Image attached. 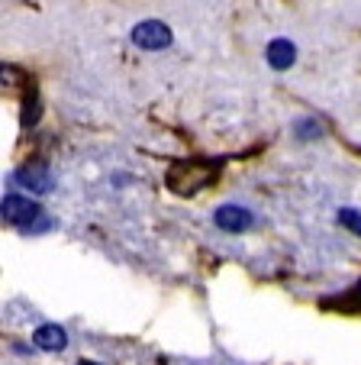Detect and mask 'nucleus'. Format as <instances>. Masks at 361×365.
I'll return each mask as SVG.
<instances>
[{
  "label": "nucleus",
  "mask_w": 361,
  "mask_h": 365,
  "mask_svg": "<svg viewBox=\"0 0 361 365\" xmlns=\"http://www.w3.org/2000/svg\"><path fill=\"white\" fill-rule=\"evenodd\" d=\"M219 178V165L216 162H206V159H184V162H174L168 168V187L177 194V197H194L200 194L204 187H210L213 181Z\"/></svg>",
  "instance_id": "f257e3e1"
},
{
  "label": "nucleus",
  "mask_w": 361,
  "mask_h": 365,
  "mask_svg": "<svg viewBox=\"0 0 361 365\" xmlns=\"http://www.w3.org/2000/svg\"><path fill=\"white\" fill-rule=\"evenodd\" d=\"M4 220L10 227H20V230H29L36 220H42V207L36 200H26L20 194H7L4 197Z\"/></svg>",
  "instance_id": "f03ea898"
},
{
  "label": "nucleus",
  "mask_w": 361,
  "mask_h": 365,
  "mask_svg": "<svg viewBox=\"0 0 361 365\" xmlns=\"http://www.w3.org/2000/svg\"><path fill=\"white\" fill-rule=\"evenodd\" d=\"M132 42L139 48H145V52H158V48L171 46V29L162 20H145L132 29Z\"/></svg>",
  "instance_id": "7ed1b4c3"
},
{
  "label": "nucleus",
  "mask_w": 361,
  "mask_h": 365,
  "mask_svg": "<svg viewBox=\"0 0 361 365\" xmlns=\"http://www.w3.org/2000/svg\"><path fill=\"white\" fill-rule=\"evenodd\" d=\"M252 210H246V207L239 204H223L216 210V227L226 230V233H242V230L252 227Z\"/></svg>",
  "instance_id": "20e7f679"
},
{
  "label": "nucleus",
  "mask_w": 361,
  "mask_h": 365,
  "mask_svg": "<svg viewBox=\"0 0 361 365\" xmlns=\"http://www.w3.org/2000/svg\"><path fill=\"white\" fill-rule=\"evenodd\" d=\"M33 343L39 346L42 352H62L65 346H68V333L58 324H42L39 330L33 333Z\"/></svg>",
  "instance_id": "39448f33"
},
{
  "label": "nucleus",
  "mask_w": 361,
  "mask_h": 365,
  "mask_svg": "<svg viewBox=\"0 0 361 365\" xmlns=\"http://www.w3.org/2000/svg\"><path fill=\"white\" fill-rule=\"evenodd\" d=\"M293 62H297V48H293V42L274 39L271 46H268V65H271V68L284 71V68H291Z\"/></svg>",
  "instance_id": "423d86ee"
},
{
  "label": "nucleus",
  "mask_w": 361,
  "mask_h": 365,
  "mask_svg": "<svg viewBox=\"0 0 361 365\" xmlns=\"http://www.w3.org/2000/svg\"><path fill=\"white\" fill-rule=\"evenodd\" d=\"M16 181H20L23 187H29L33 194H42L52 187V181H48V175H46V165H23L20 172H16Z\"/></svg>",
  "instance_id": "0eeeda50"
},
{
  "label": "nucleus",
  "mask_w": 361,
  "mask_h": 365,
  "mask_svg": "<svg viewBox=\"0 0 361 365\" xmlns=\"http://www.w3.org/2000/svg\"><path fill=\"white\" fill-rule=\"evenodd\" d=\"M339 220L345 223V227L352 230V233H358V236H361V217L355 214V210H339Z\"/></svg>",
  "instance_id": "6e6552de"
},
{
  "label": "nucleus",
  "mask_w": 361,
  "mask_h": 365,
  "mask_svg": "<svg viewBox=\"0 0 361 365\" xmlns=\"http://www.w3.org/2000/svg\"><path fill=\"white\" fill-rule=\"evenodd\" d=\"M297 133L300 136H313V133L320 136V126H313V120H303V126H297Z\"/></svg>",
  "instance_id": "1a4fd4ad"
},
{
  "label": "nucleus",
  "mask_w": 361,
  "mask_h": 365,
  "mask_svg": "<svg viewBox=\"0 0 361 365\" xmlns=\"http://www.w3.org/2000/svg\"><path fill=\"white\" fill-rule=\"evenodd\" d=\"M78 365H97V362H78Z\"/></svg>",
  "instance_id": "9d476101"
}]
</instances>
